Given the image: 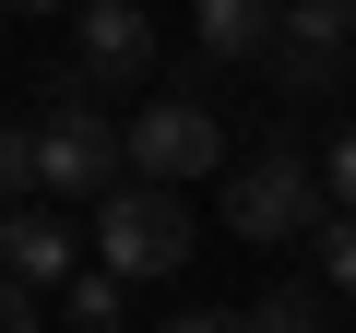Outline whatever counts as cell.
Returning a JSON list of instances; mask_svg holds the SVG:
<instances>
[{
  "label": "cell",
  "instance_id": "1",
  "mask_svg": "<svg viewBox=\"0 0 356 333\" xmlns=\"http://www.w3.org/2000/svg\"><path fill=\"white\" fill-rule=\"evenodd\" d=\"M226 166V119L202 107V95H143L131 119H119V179H154V191H191V179H214Z\"/></svg>",
  "mask_w": 356,
  "mask_h": 333
},
{
  "label": "cell",
  "instance_id": "2",
  "mask_svg": "<svg viewBox=\"0 0 356 333\" xmlns=\"http://www.w3.org/2000/svg\"><path fill=\"white\" fill-rule=\"evenodd\" d=\"M24 143H36V191H48V203H95V191H119V119H107L83 84H60V95L24 119Z\"/></svg>",
  "mask_w": 356,
  "mask_h": 333
},
{
  "label": "cell",
  "instance_id": "3",
  "mask_svg": "<svg viewBox=\"0 0 356 333\" xmlns=\"http://www.w3.org/2000/svg\"><path fill=\"white\" fill-rule=\"evenodd\" d=\"M178 262H191V203L178 191H154V179L95 191V274L143 286V274H178Z\"/></svg>",
  "mask_w": 356,
  "mask_h": 333
},
{
  "label": "cell",
  "instance_id": "4",
  "mask_svg": "<svg viewBox=\"0 0 356 333\" xmlns=\"http://www.w3.org/2000/svg\"><path fill=\"white\" fill-rule=\"evenodd\" d=\"M226 226H238L250 250H285V238H309V226H321V166H309V143H261V155L238 166Z\"/></svg>",
  "mask_w": 356,
  "mask_h": 333
},
{
  "label": "cell",
  "instance_id": "5",
  "mask_svg": "<svg viewBox=\"0 0 356 333\" xmlns=\"http://www.w3.org/2000/svg\"><path fill=\"white\" fill-rule=\"evenodd\" d=\"M72 84L107 95H154V13L143 0H72Z\"/></svg>",
  "mask_w": 356,
  "mask_h": 333
},
{
  "label": "cell",
  "instance_id": "6",
  "mask_svg": "<svg viewBox=\"0 0 356 333\" xmlns=\"http://www.w3.org/2000/svg\"><path fill=\"white\" fill-rule=\"evenodd\" d=\"M344 60H356V0H285L273 36H261L273 95H332V84H344Z\"/></svg>",
  "mask_w": 356,
  "mask_h": 333
},
{
  "label": "cell",
  "instance_id": "7",
  "mask_svg": "<svg viewBox=\"0 0 356 333\" xmlns=\"http://www.w3.org/2000/svg\"><path fill=\"white\" fill-rule=\"evenodd\" d=\"M0 274H13V286H72V274H83L72 215H60V203H13V215H0Z\"/></svg>",
  "mask_w": 356,
  "mask_h": 333
},
{
  "label": "cell",
  "instance_id": "8",
  "mask_svg": "<svg viewBox=\"0 0 356 333\" xmlns=\"http://www.w3.org/2000/svg\"><path fill=\"white\" fill-rule=\"evenodd\" d=\"M273 13H285V0H202V13H191V36H202V60H261Z\"/></svg>",
  "mask_w": 356,
  "mask_h": 333
},
{
  "label": "cell",
  "instance_id": "9",
  "mask_svg": "<svg viewBox=\"0 0 356 333\" xmlns=\"http://www.w3.org/2000/svg\"><path fill=\"white\" fill-rule=\"evenodd\" d=\"M60 321H72V333H131L119 274H72V286H60Z\"/></svg>",
  "mask_w": 356,
  "mask_h": 333
},
{
  "label": "cell",
  "instance_id": "10",
  "mask_svg": "<svg viewBox=\"0 0 356 333\" xmlns=\"http://www.w3.org/2000/svg\"><path fill=\"white\" fill-rule=\"evenodd\" d=\"M250 333H332V309H321V286H261Z\"/></svg>",
  "mask_w": 356,
  "mask_h": 333
},
{
  "label": "cell",
  "instance_id": "11",
  "mask_svg": "<svg viewBox=\"0 0 356 333\" xmlns=\"http://www.w3.org/2000/svg\"><path fill=\"white\" fill-rule=\"evenodd\" d=\"M309 262H321L309 286H332V297H356V215H332V203H321V226H309Z\"/></svg>",
  "mask_w": 356,
  "mask_h": 333
},
{
  "label": "cell",
  "instance_id": "12",
  "mask_svg": "<svg viewBox=\"0 0 356 333\" xmlns=\"http://www.w3.org/2000/svg\"><path fill=\"white\" fill-rule=\"evenodd\" d=\"M13 203H36V143H24V119H0V215Z\"/></svg>",
  "mask_w": 356,
  "mask_h": 333
},
{
  "label": "cell",
  "instance_id": "13",
  "mask_svg": "<svg viewBox=\"0 0 356 333\" xmlns=\"http://www.w3.org/2000/svg\"><path fill=\"white\" fill-rule=\"evenodd\" d=\"M309 166H321V203H332V215H356V119H344V131H332V155H309Z\"/></svg>",
  "mask_w": 356,
  "mask_h": 333
},
{
  "label": "cell",
  "instance_id": "14",
  "mask_svg": "<svg viewBox=\"0 0 356 333\" xmlns=\"http://www.w3.org/2000/svg\"><path fill=\"white\" fill-rule=\"evenodd\" d=\"M0 333H48V309H36V286H13V274H0Z\"/></svg>",
  "mask_w": 356,
  "mask_h": 333
},
{
  "label": "cell",
  "instance_id": "15",
  "mask_svg": "<svg viewBox=\"0 0 356 333\" xmlns=\"http://www.w3.org/2000/svg\"><path fill=\"white\" fill-rule=\"evenodd\" d=\"M166 333H250V309H178Z\"/></svg>",
  "mask_w": 356,
  "mask_h": 333
},
{
  "label": "cell",
  "instance_id": "16",
  "mask_svg": "<svg viewBox=\"0 0 356 333\" xmlns=\"http://www.w3.org/2000/svg\"><path fill=\"white\" fill-rule=\"evenodd\" d=\"M0 13H60V0H0Z\"/></svg>",
  "mask_w": 356,
  "mask_h": 333
}]
</instances>
